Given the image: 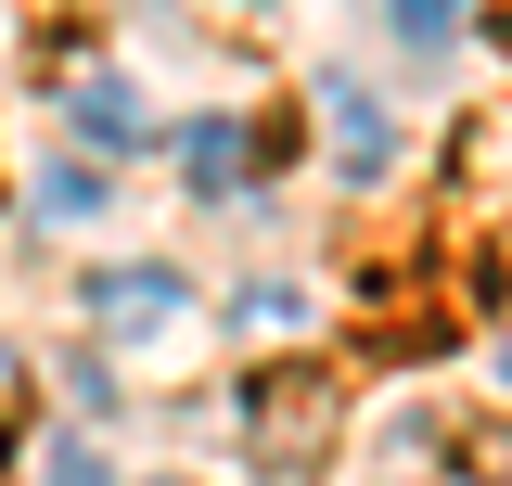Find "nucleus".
I'll list each match as a JSON object with an SVG mask.
<instances>
[{"label":"nucleus","mask_w":512,"mask_h":486,"mask_svg":"<svg viewBox=\"0 0 512 486\" xmlns=\"http://www.w3.org/2000/svg\"><path fill=\"white\" fill-rule=\"evenodd\" d=\"M244 435H256L269 474H308L333 448V371H256L244 384Z\"/></svg>","instance_id":"f257e3e1"},{"label":"nucleus","mask_w":512,"mask_h":486,"mask_svg":"<svg viewBox=\"0 0 512 486\" xmlns=\"http://www.w3.org/2000/svg\"><path fill=\"white\" fill-rule=\"evenodd\" d=\"M320 116H333V167H346V180H384L397 128H384V103H372V90H359V77H320Z\"/></svg>","instance_id":"f03ea898"},{"label":"nucleus","mask_w":512,"mask_h":486,"mask_svg":"<svg viewBox=\"0 0 512 486\" xmlns=\"http://www.w3.org/2000/svg\"><path fill=\"white\" fill-rule=\"evenodd\" d=\"M90 307H103V333H167V320H180V282H167V269H103Z\"/></svg>","instance_id":"7ed1b4c3"},{"label":"nucleus","mask_w":512,"mask_h":486,"mask_svg":"<svg viewBox=\"0 0 512 486\" xmlns=\"http://www.w3.org/2000/svg\"><path fill=\"white\" fill-rule=\"evenodd\" d=\"M64 128L103 141V154H141V103H128V77H77V90H64Z\"/></svg>","instance_id":"20e7f679"},{"label":"nucleus","mask_w":512,"mask_h":486,"mask_svg":"<svg viewBox=\"0 0 512 486\" xmlns=\"http://www.w3.org/2000/svg\"><path fill=\"white\" fill-rule=\"evenodd\" d=\"M180 167H192V180H205V192H231V180H244V128H231V116H205V128H180Z\"/></svg>","instance_id":"39448f33"},{"label":"nucleus","mask_w":512,"mask_h":486,"mask_svg":"<svg viewBox=\"0 0 512 486\" xmlns=\"http://www.w3.org/2000/svg\"><path fill=\"white\" fill-rule=\"evenodd\" d=\"M90 192H103L90 167H52V180H39V218H90Z\"/></svg>","instance_id":"423d86ee"},{"label":"nucleus","mask_w":512,"mask_h":486,"mask_svg":"<svg viewBox=\"0 0 512 486\" xmlns=\"http://www.w3.org/2000/svg\"><path fill=\"white\" fill-rule=\"evenodd\" d=\"M448 26H461V0H397V39H423V52H436Z\"/></svg>","instance_id":"0eeeda50"},{"label":"nucleus","mask_w":512,"mask_h":486,"mask_svg":"<svg viewBox=\"0 0 512 486\" xmlns=\"http://www.w3.org/2000/svg\"><path fill=\"white\" fill-rule=\"evenodd\" d=\"M500 371H512V359H500Z\"/></svg>","instance_id":"6e6552de"}]
</instances>
